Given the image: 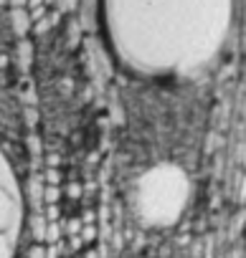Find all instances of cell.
<instances>
[{"mask_svg":"<svg viewBox=\"0 0 246 258\" xmlns=\"http://www.w3.org/2000/svg\"><path fill=\"white\" fill-rule=\"evenodd\" d=\"M107 43L119 66L145 79L203 71L223 51L233 0H99Z\"/></svg>","mask_w":246,"mask_h":258,"instance_id":"obj_1","label":"cell"},{"mask_svg":"<svg viewBox=\"0 0 246 258\" xmlns=\"http://www.w3.org/2000/svg\"><path fill=\"white\" fill-rule=\"evenodd\" d=\"M188 198V180L178 167L158 165L147 170L135 190V208L150 225H165L180 215Z\"/></svg>","mask_w":246,"mask_h":258,"instance_id":"obj_2","label":"cell"},{"mask_svg":"<svg viewBox=\"0 0 246 258\" xmlns=\"http://www.w3.org/2000/svg\"><path fill=\"white\" fill-rule=\"evenodd\" d=\"M23 233H26V190L8 155L0 150V258H16Z\"/></svg>","mask_w":246,"mask_h":258,"instance_id":"obj_3","label":"cell"}]
</instances>
